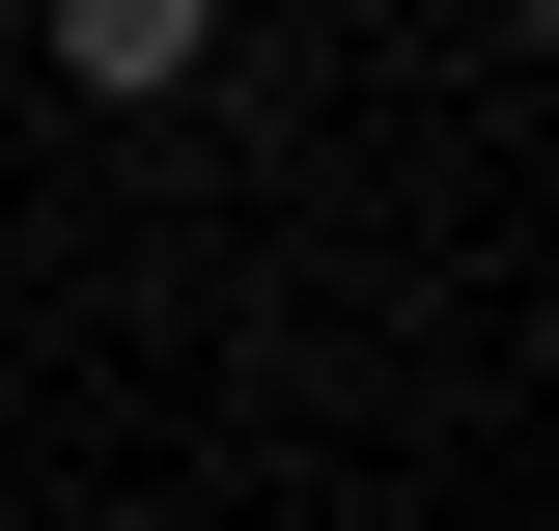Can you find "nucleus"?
<instances>
[{
	"mask_svg": "<svg viewBox=\"0 0 559 531\" xmlns=\"http://www.w3.org/2000/svg\"><path fill=\"white\" fill-rule=\"evenodd\" d=\"M57 28V84H112V113H168V84L224 57V0H28Z\"/></svg>",
	"mask_w": 559,
	"mask_h": 531,
	"instance_id": "nucleus-1",
	"label": "nucleus"
},
{
	"mask_svg": "<svg viewBox=\"0 0 559 531\" xmlns=\"http://www.w3.org/2000/svg\"><path fill=\"white\" fill-rule=\"evenodd\" d=\"M503 28H532V57H559V0H503Z\"/></svg>",
	"mask_w": 559,
	"mask_h": 531,
	"instance_id": "nucleus-2",
	"label": "nucleus"
},
{
	"mask_svg": "<svg viewBox=\"0 0 559 531\" xmlns=\"http://www.w3.org/2000/svg\"><path fill=\"white\" fill-rule=\"evenodd\" d=\"M0 28H28V0H0Z\"/></svg>",
	"mask_w": 559,
	"mask_h": 531,
	"instance_id": "nucleus-3",
	"label": "nucleus"
}]
</instances>
